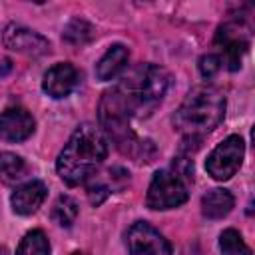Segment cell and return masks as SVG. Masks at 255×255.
Masks as SVG:
<instances>
[{
  "instance_id": "6da1fadb",
  "label": "cell",
  "mask_w": 255,
  "mask_h": 255,
  "mask_svg": "<svg viewBox=\"0 0 255 255\" xmlns=\"http://www.w3.org/2000/svg\"><path fill=\"white\" fill-rule=\"evenodd\" d=\"M108 155V139L104 131L92 124H82L56 159L58 175L68 185H80L88 181L96 167Z\"/></svg>"
},
{
  "instance_id": "7a4b0ae2",
  "label": "cell",
  "mask_w": 255,
  "mask_h": 255,
  "mask_svg": "<svg viewBox=\"0 0 255 255\" xmlns=\"http://www.w3.org/2000/svg\"><path fill=\"white\" fill-rule=\"evenodd\" d=\"M225 118V96L213 86H195L189 90L171 122L185 137H201L215 129Z\"/></svg>"
},
{
  "instance_id": "3957f363",
  "label": "cell",
  "mask_w": 255,
  "mask_h": 255,
  "mask_svg": "<svg viewBox=\"0 0 255 255\" xmlns=\"http://www.w3.org/2000/svg\"><path fill=\"white\" fill-rule=\"evenodd\" d=\"M169 88V74L153 64H141L133 68L118 88L126 98L131 114H143L165 96Z\"/></svg>"
},
{
  "instance_id": "277c9868",
  "label": "cell",
  "mask_w": 255,
  "mask_h": 255,
  "mask_svg": "<svg viewBox=\"0 0 255 255\" xmlns=\"http://www.w3.org/2000/svg\"><path fill=\"white\" fill-rule=\"evenodd\" d=\"M187 195V181H183L171 169H161L153 175L147 187L145 205L149 209H173L185 203Z\"/></svg>"
},
{
  "instance_id": "5b68a950",
  "label": "cell",
  "mask_w": 255,
  "mask_h": 255,
  "mask_svg": "<svg viewBox=\"0 0 255 255\" xmlns=\"http://www.w3.org/2000/svg\"><path fill=\"white\" fill-rule=\"evenodd\" d=\"M243 155H245L243 137L241 135H229L221 143H217V147L209 153V157L205 161V169L213 179L227 181L241 167Z\"/></svg>"
},
{
  "instance_id": "8992f818",
  "label": "cell",
  "mask_w": 255,
  "mask_h": 255,
  "mask_svg": "<svg viewBox=\"0 0 255 255\" xmlns=\"http://www.w3.org/2000/svg\"><path fill=\"white\" fill-rule=\"evenodd\" d=\"M129 255H171L169 241L149 223L135 221L126 235Z\"/></svg>"
},
{
  "instance_id": "52a82bcc",
  "label": "cell",
  "mask_w": 255,
  "mask_h": 255,
  "mask_svg": "<svg viewBox=\"0 0 255 255\" xmlns=\"http://www.w3.org/2000/svg\"><path fill=\"white\" fill-rule=\"evenodd\" d=\"M2 42L8 50L26 56H44L50 52V42L42 34L20 24H8L4 28Z\"/></svg>"
},
{
  "instance_id": "ba28073f",
  "label": "cell",
  "mask_w": 255,
  "mask_h": 255,
  "mask_svg": "<svg viewBox=\"0 0 255 255\" xmlns=\"http://www.w3.org/2000/svg\"><path fill=\"white\" fill-rule=\"evenodd\" d=\"M36 122L24 108H8L0 114V139L2 141H24L34 133Z\"/></svg>"
},
{
  "instance_id": "9c48e42d",
  "label": "cell",
  "mask_w": 255,
  "mask_h": 255,
  "mask_svg": "<svg viewBox=\"0 0 255 255\" xmlns=\"http://www.w3.org/2000/svg\"><path fill=\"white\" fill-rule=\"evenodd\" d=\"M76 84H78V70L70 62H58L44 74L42 90L50 98L60 100L66 98L76 88Z\"/></svg>"
},
{
  "instance_id": "30bf717a",
  "label": "cell",
  "mask_w": 255,
  "mask_h": 255,
  "mask_svg": "<svg viewBox=\"0 0 255 255\" xmlns=\"http://www.w3.org/2000/svg\"><path fill=\"white\" fill-rule=\"evenodd\" d=\"M215 42L223 48V64H227V68L231 72L239 70L241 68V60H243V54L247 52V40L239 34V28L235 24H223L219 30H217V36H215Z\"/></svg>"
},
{
  "instance_id": "8fae6325",
  "label": "cell",
  "mask_w": 255,
  "mask_h": 255,
  "mask_svg": "<svg viewBox=\"0 0 255 255\" xmlns=\"http://www.w3.org/2000/svg\"><path fill=\"white\" fill-rule=\"evenodd\" d=\"M46 185L38 179H32V181H26L22 185H18L10 197V203H12V209L14 213L18 215H30L34 211H38V207L44 203L46 199Z\"/></svg>"
},
{
  "instance_id": "7c38bea8",
  "label": "cell",
  "mask_w": 255,
  "mask_h": 255,
  "mask_svg": "<svg viewBox=\"0 0 255 255\" xmlns=\"http://www.w3.org/2000/svg\"><path fill=\"white\" fill-rule=\"evenodd\" d=\"M128 60H129V52H128V48L124 44L110 46L108 52L96 64V76H98V80H102V82L114 80L128 66Z\"/></svg>"
},
{
  "instance_id": "4fadbf2b",
  "label": "cell",
  "mask_w": 255,
  "mask_h": 255,
  "mask_svg": "<svg viewBox=\"0 0 255 255\" xmlns=\"http://www.w3.org/2000/svg\"><path fill=\"white\" fill-rule=\"evenodd\" d=\"M235 205V197L229 189L223 187H215L209 189L203 197H201V213L207 219H221L225 217Z\"/></svg>"
},
{
  "instance_id": "5bb4252c",
  "label": "cell",
  "mask_w": 255,
  "mask_h": 255,
  "mask_svg": "<svg viewBox=\"0 0 255 255\" xmlns=\"http://www.w3.org/2000/svg\"><path fill=\"white\" fill-rule=\"evenodd\" d=\"M26 161L12 153V151H0V181L2 183H16L26 175Z\"/></svg>"
},
{
  "instance_id": "9a60e30c",
  "label": "cell",
  "mask_w": 255,
  "mask_h": 255,
  "mask_svg": "<svg viewBox=\"0 0 255 255\" xmlns=\"http://www.w3.org/2000/svg\"><path fill=\"white\" fill-rule=\"evenodd\" d=\"M16 255H50V243H48V237L44 235V231L40 229H34V231H28L18 249H16Z\"/></svg>"
},
{
  "instance_id": "2e32d148",
  "label": "cell",
  "mask_w": 255,
  "mask_h": 255,
  "mask_svg": "<svg viewBox=\"0 0 255 255\" xmlns=\"http://www.w3.org/2000/svg\"><path fill=\"white\" fill-rule=\"evenodd\" d=\"M52 219L60 227H72L78 219V203L70 195H60L52 209Z\"/></svg>"
},
{
  "instance_id": "e0dca14e",
  "label": "cell",
  "mask_w": 255,
  "mask_h": 255,
  "mask_svg": "<svg viewBox=\"0 0 255 255\" xmlns=\"http://www.w3.org/2000/svg\"><path fill=\"white\" fill-rule=\"evenodd\" d=\"M94 38V28L82 18H74L66 28H64V40L72 46H82L88 44Z\"/></svg>"
},
{
  "instance_id": "ac0fdd59",
  "label": "cell",
  "mask_w": 255,
  "mask_h": 255,
  "mask_svg": "<svg viewBox=\"0 0 255 255\" xmlns=\"http://www.w3.org/2000/svg\"><path fill=\"white\" fill-rule=\"evenodd\" d=\"M219 249L221 255H251V249L245 245L237 229H225L219 235Z\"/></svg>"
},
{
  "instance_id": "d6986e66",
  "label": "cell",
  "mask_w": 255,
  "mask_h": 255,
  "mask_svg": "<svg viewBox=\"0 0 255 255\" xmlns=\"http://www.w3.org/2000/svg\"><path fill=\"white\" fill-rule=\"evenodd\" d=\"M112 191H114L112 185H110V183H104L100 177H96L94 181L88 183V197H90L92 205H100Z\"/></svg>"
},
{
  "instance_id": "ffe728a7",
  "label": "cell",
  "mask_w": 255,
  "mask_h": 255,
  "mask_svg": "<svg viewBox=\"0 0 255 255\" xmlns=\"http://www.w3.org/2000/svg\"><path fill=\"white\" fill-rule=\"evenodd\" d=\"M221 70V56L217 54H205L199 58V72L203 78H213Z\"/></svg>"
},
{
  "instance_id": "44dd1931",
  "label": "cell",
  "mask_w": 255,
  "mask_h": 255,
  "mask_svg": "<svg viewBox=\"0 0 255 255\" xmlns=\"http://www.w3.org/2000/svg\"><path fill=\"white\" fill-rule=\"evenodd\" d=\"M72 255H84V253H80V251H76V253H72Z\"/></svg>"
}]
</instances>
